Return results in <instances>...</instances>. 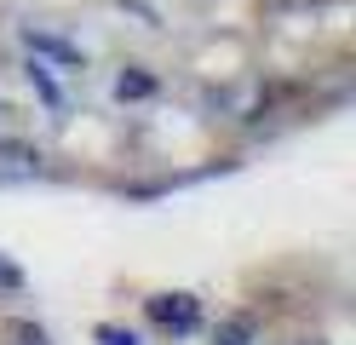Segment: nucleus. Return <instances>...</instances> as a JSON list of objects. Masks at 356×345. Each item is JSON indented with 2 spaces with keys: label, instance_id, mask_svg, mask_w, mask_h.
I'll return each instance as SVG.
<instances>
[{
  "label": "nucleus",
  "instance_id": "obj_5",
  "mask_svg": "<svg viewBox=\"0 0 356 345\" xmlns=\"http://www.w3.org/2000/svg\"><path fill=\"white\" fill-rule=\"evenodd\" d=\"M29 81H35V86H40V98H47V104H52V109H58V104H63V98H58V86H52V75H47V63H40V58H35V63H29Z\"/></svg>",
  "mask_w": 356,
  "mask_h": 345
},
{
  "label": "nucleus",
  "instance_id": "obj_3",
  "mask_svg": "<svg viewBox=\"0 0 356 345\" xmlns=\"http://www.w3.org/2000/svg\"><path fill=\"white\" fill-rule=\"evenodd\" d=\"M24 40L35 46V52H47V58H58L63 69H81V52H75V46H70V40H58V35H47V29H29Z\"/></svg>",
  "mask_w": 356,
  "mask_h": 345
},
{
  "label": "nucleus",
  "instance_id": "obj_4",
  "mask_svg": "<svg viewBox=\"0 0 356 345\" xmlns=\"http://www.w3.org/2000/svg\"><path fill=\"white\" fill-rule=\"evenodd\" d=\"M248 339H253V316H230L218 328V345H248Z\"/></svg>",
  "mask_w": 356,
  "mask_h": 345
},
{
  "label": "nucleus",
  "instance_id": "obj_1",
  "mask_svg": "<svg viewBox=\"0 0 356 345\" xmlns=\"http://www.w3.org/2000/svg\"><path fill=\"white\" fill-rule=\"evenodd\" d=\"M149 322H161L167 334H195L202 305H195V293H155L149 299Z\"/></svg>",
  "mask_w": 356,
  "mask_h": 345
},
{
  "label": "nucleus",
  "instance_id": "obj_6",
  "mask_svg": "<svg viewBox=\"0 0 356 345\" xmlns=\"http://www.w3.org/2000/svg\"><path fill=\"white\" fill-rule=\"evenodd\" d=\"M149 86H155L149 75H121V81H115V92H121V98H144Z\"/></svg>",
  "mask_w": 356,
  "mask_h": 345
},
{
  "label": "nucleus",
  "instance_id": "obj_9",
  "mask_svg": "<svg viewBox=\"0 0 356 345\" xmlns=\"http://www.w3.org/2000/svg\"><path fill=\"white\" fill-rule=\"evenodd\" d=\"M0 282H6V288H17V282H24V276H17V265H6V259H0Z\"/></svg>",
  "mask_w": 356,
  "mask_h": 345
},
{
  "label": "nucleus",
  "instance_id": "obj_8",
  "mask_svg": "<svg viewBox=\"0 0 356 345\" xmlns=\"http://www.w3.org/2000/svg\"><path fill=\"white\" fill-rule=\"evenodd\" d=\"M12 339H17V345H47V334H40V328H24V322L12 328Z\"/></svg>",
  "mask_w": 356,
  "mask_h": 345
},
{
  "label": "nucleus",
  "instance_id": "obj_7",
  "mask_svg": "<svg viewBox=\"0 0 356 345\" xmlns=\"http://www.w3.org/2000/svg\"><path fill=\"white\" fill-rule=\"evenodd\" d=\"M104 345H138V334H127V328H98Z\"/></svg>",
  "mask_w": 356,
  "mask_h": 345
},
{
  "label": "nucleus",
  "instance_id": "obj_2",
  "mask_svg": "<svg viewBox=\"0 0 356 345\" xmlns=\"http://www.w3.org/2000/svg\"><path fill=\"white\" fill-rule=\"evenodd\" d=\"M35 173H40V150L0 138V178H35Z\"/></svg>",
  "mask_w": 356,
  "mask_h": 345
}]
</instances>
